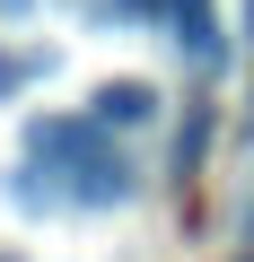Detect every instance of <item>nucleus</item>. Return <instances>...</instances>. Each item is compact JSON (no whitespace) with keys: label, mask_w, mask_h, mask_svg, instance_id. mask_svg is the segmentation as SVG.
Returning a JSON list of instances; mask_svg holds the SVG:
<instances>
[{"label":"nucleus","mask_w":254,"mask_h":262,"mask_svg":"<svg viewBox=\"0 0 254 262\" xmlns=\"http://www.w3.org/2000/svg\"><path fill=\"white\" fill-rule=\"evenodd\" d=\"M158 114V88L149 79H105L96 88V122H149Z\"/></svg>","instance_id":"1"},{"label":"nucleus","mask_w":254,"mask_h":262,"mask_svg":"<svg viewBox=\"0 0 254 262\" xmlns=\"http://www.w3.org/2000/svg\"><path fill=\"white\" fill-rule=\"evenodd\" d=\"M167 18H175V44L193 61H219V27H210V0H167Z\"/></svg>","instance_id":"2"},{"label":"nucleus","mask_w":254,"mask_h":262,"mask_svg":"<svg viewBox=\"0 0 254 262\" xmlns=\"http://www.w3.org/2000/svg\"><path fill=\"white\" fill-rule=\"evenodd\" d=\"M27 79V61H9V53H0V88H18Z\"/></svg>","instance_id":"3"},{"label":"nucleus","mask_w":254,"mask_h":262,"mask_svg":"<svg viewBox=\"0 0 254 262\" xmlns=\"http://www.w3.org/2000/svg\"><path fill=\"white\" fill-rule=\"evenodd\" d=\"M27 9H35V0H0V18H27Z\"/></svg>","instance_id":"4"},{"label":"nucleus","mask_w":254,"mask_h":262,"mask_svg":"<svg viewBox=\"0 0 254 262\" xmlns=\"http://www.w3.org/2000/svg\"><path fill=\"white\" fill-rule=\"evenodd\" d=\"M245 35H254V0H245Z\"/></svg>","instance_id":"5"},{"label":"nucleus","mask_w":254,"mask_h":262,"mask_svg":"<svg viewBox=\"0 0 254 262\" xmlns=\"http://www.w3.org/2000/svg\"><path fill=\"white\" fill-rule=\"evenodd\" d=\"M245 236H254V219H245Z\"/></svg>","instance_id":"6"},{"label":"nucleus","mask_w":254,"mask_h":262,"mask_svg":"<svg viewBox=\"0 0 254 262\" xmlns=\"http://www.w3.org/2000/svg\"><path fill=\"white\" fill-rule=\"evenodd\" d=\"M245 262H254V253H245Z\"/></svg>","instance_id":"7"}]
</instances>
